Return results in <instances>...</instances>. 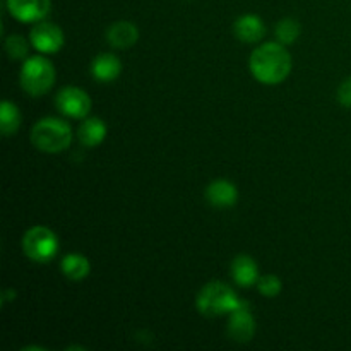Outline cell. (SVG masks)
<instances>
[{
    "mask_svg": "<svg viewBox=\"0 0 351 351\" xmlns=\"http://www.w3.org/2000/svg\"><path fill=\"white\" fill-rule=\"evenodd\" d=\"M57 71L53 64L43 57V53L36 57H29L24 60L23 69H21V88L31 96H43L53 88Z\"/></svg>",
    "mask_w": 351,
    "mask_h": 351,
    "instance_id": "4",
    "label": "cell"
},
{
    "mask_svg": "<svg viewBox=\"0 0 351 351\" xmlns=\"http://www.w3.org/2000/svg\"><path fill=\"white\" fill-rule=\"evenodd\" d=\"M91 74L99 82H113L122 74V62L113 53H101L91 62Z\"/></svg>",
    "mask_w": 351,
    "mask_h": 351,
    "instance_id": "14",
    "label": "cell"
},
{
    "mask_svg": "<svg viewBox=\"0 0 351 351\" xmlns=\"http://www.w3.org/2000/svg\"><path fill=\"white\" fill-rule=\"evenodd\" d=\"M106 123L98 117H89V119L82 120L77 130V139L82 146L86 147H96L106 139Z\"/></svg>",
    "mask_w": 351,
    "mask_h": 351,
    "instance_id": "15",
    "label": "cell"
},
{
    "mask_svg": "<svg viewBox=\"0 0 351 351\" xmlns=\"http://www.w3.org/2000/svg\"><path fill=\"white\" fill-rule=\"evenodd\" d=\"M29 40L31 45L43 55L57 53V51L62 50L65 43L64 31L57 24L45 19L34 24L29 33Z\"/></svg>",
    "mask_w": 351,
    "mask_h": 351,
    "instance_id": "7",
    "label": "cell"
},
{
    "mask_svg": "<svg viewBox=\"0 0 351 351\" xmlns=\"http://www.w3.org/2000/svg\"><path fill=\"white\" fill-rule=\"evenodd\" d=\"M55 105L58 112L71 119H86L91 112V98L84 89L77 86H67L55 96Z\"/></svg>",
    "mask_w": 351,
    "mask_h": 351,
    "instance_id": "6",
    "label": "cell"
},
{
    "mask_svg": "<svg viewBox=\"0 0 351 351\" xmlns=\"http://www.w3.org/2000/svg\"><path fill=\"white\" fill-rule=\"evenodd\" d=\"M232 276L239 287L249 288L259 281V266L256 261L247 254H240L232 263Z\"/></svg>",
    "mask_w": 351,
    "mask_h": 351,
    "instance_id": "13",
    "label": "cell"
},
{
    "mask_svg": "<svg viewBox=\"0 0 351 351\" xmlns=\"http://www.w3.org/2000/svg\"><path fill=\"white\" fill-rule=\"evenodd\" d=\"M139 40V27L132 21H117L106 29V41L113 48L127 50Z\"/></svg>",
    "mask_w": 351,
    "mask_h": 351,
    "instance_id": "11",
    "label": "cell"
},
{
    "mask_svg": "<svg viewBox=\"0 0 351 351\" xmlns=\"http://www.w3.org/2000/svg\"><path fill=\"white\" fill-rule=\"evenodd\" d=\"M31 143L38 151H43V153H62L71 146L72 129L65 120L47 117L34 123L31 130Z\"/></svg>",
    "mask_w": 351,
    "mask_h": 351,
    "instance_id": "2",
    "label": "cell"
},
{
    "mask_svg": "<svg viewBox=\"0 0 351 351\" xmlns=\"http://www.w3.org/2000/svg\"><path fill=\"white\" fill-rule=\"evenodd\" d=\"M62 274L71 281H82L89 276L91 273V264H89L88 257L82 254H69L62 259L60 263Z\"/></svg>",
    "mask_w": 351,
    "mask_h": 351,
    "instance_id": "16",
    "label": "cell"
},
{
    "mask_svg": "<svg viewBox=\"0 0 351 351\" xmlns=\"http://www.w3.org/2000/svg\"><path fill=\"white\" fill-rule=\"evenodd\" d=\"M254 335H256V319L250 312L249 304L242 300V304L230 314L228 336L237 343H249Z\"/></svg>",
    "mask_w": 351,
    "mask_h": 351,
    "instance_id": "8",
    "label": "cell"
},
{
    "mask_svg": "<svg viewBox=\"0 0 351 351\" xmlns=\"http://www.w3.org/2000/svg\"><path fill=\"white\" fill-rule=\"evenodd\" d=\"M257 290H259L264 297L274 298L281 293V290H283V283H281L280 278L274 276V274H264V276H261L259 281H257Z\"/></svg>",
    "mask_w": 351,
    "mask_h": 351,
    "instance_id": "20",
    "label": "cell"
},
{
    "mask_svg": "<svg viewBox=\"0 0 351 351\" xmlns=\"http://www.w3.org/2000/svg\"><path fill=\"white\" fill-rule=\"evenodd\" d=\"M21 125V112L12 101L3 99L0 106V129L5 137L14 136L19 130Z\"/></svg>",
    "mask_w": 351,
    "mask_h": 351,
    "instance_id": "17",
    "label": "cell"
},
{
    "mask_svg": "<svg viewBox=\"0 0 351 351\" xmlns=\"http://www.w3.org/2000/svg\"><path fill=\"white\" fill-rule=\"evenodd\" d=\"M300 31L302 27L297 19H293V17H285V19H281L276 26L278 41L283 45L295 43V41L298 40V36H300Z\"/></svg>",
    "mask_w": 351,
    "mask_h": 351,
    "instance_id": "18",
    "label": "cell"
},
{
    "mask_svg": "<svg viewBox=\"0 0 351 351\" xmlns=\"http://www.w3.org/2000/svg\"><path fill=\"white\" fill-rule=\"evenodd\" d=\"M235 36L243 43H257L266 36L264 21L256 14H243L233 24Z\"/></svg>",
    "mask_w": 351,
    "mask_h": 351,
    "instance_id": "12",
    "label": "cell"
},
{
    "mask_svg": "<svg viewBox=\"0 0 351 351\" xmlns=\"http://www.w3.org/2000/svg\"><path fill=\"white\" fill-rule=\"evenodd\" d=\"M242 300L223 281H211L206 285L195 298V307L206 317H219V315H230L235 311Z\"/></svg>",
    "mask_w": 351,
    "mask_h": 351,
    "instance_id": "3",
    "label": "cell"
},
{
    "mask_svg": "<svg viewBox=\"0 0 351 351\" xmlns=\"http://www.w3.org/2000/svg\"><path fill=\"white\" fill-rule=\"evenodd\" d=\"M23 250L34 263H50L58 252V237L48 226H31L23 237Z\"/></svg>",
    "mask_w": 351,
    "mask_h": 351,
    "instance_id": "5",
    "label": "cell"
},
{
    "mask_svg": "<svg viewBox=\"0 0 351 351\" xmlns=\"http://www.w3.org/2000/svg\"><path fill=\"white\" fill-rule=\"evenodd\" d=\"M5 51L12 60H24L29 53V43L21 34H12L5 40Z\"/></svg>",
    "mask_w": 351,
    "mask_h": 351,
    "instance_id": "19",
    "label": "cell"
},
{
    "mask_svg": "<svg viewBox=\"0 0 351 351\" xmlns=\"http://www.w3.org/2000/svg\"><path fill=\"white\" fill-rule=\"evenodd\" d=\"M291 55L280 41L263 43L252 51L249 60L250 72L259 82L274 86L283 82L291 72Z\"/></svg>",
    "mask_w": 351,
    "mask_h": 351,
    "instance_id": "1",
    "label": "cell"
},
{
    "mask_svg": "<svg viewBox=\"0 0 351 351\" xmlns=\"http://www.w3.org/2000/svg\"><path fill=\"white\" fill-rule=\"evenodd\" d=\"M206 199L211 206L219 209L232 208L239 201V189L235 184H232L230 180L225 178H219V180L211 182L206 189Z\"/></svg>",
    "mask_w": 351,
    "mask_h": 351,
    "instance_id": "10",
    "label": "cell"
},
{
    "mask_svg": "<svg viewBox=\"0 0 351 351\" xmlns=\"http://www.w3.org/2000/svg\"><path fill=\"white\" fill-rule=\"evenodd\" d=\"M7 10L21 23H40L50 14L51 0H5Z\"/></svg>",
    "mask_w": 351,
    "mask_h": 351,
    "instance_id": "9",
    "label": "cell"
},
{
    "mask_svg": "<svg viewBox=\"0 0 351 351\" xmlns=\"http://www.w3.org/2000/svg\"><path fill=\"white\" fill-rule=\"evenodd\" d=\"M338 101L345 108H351V77L343 81L338 88Z\"/></svg>",
    "mask_w": 351,
    "mask_h": 351,
    "instance_id": "21",
    "label": "cell"
}]
</instances>
